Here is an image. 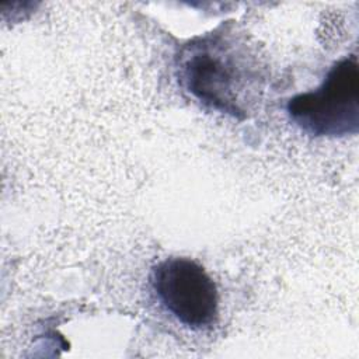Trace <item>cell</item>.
Listing matches in <instances>:
<instances>
[{"mask_svg":"<svg viewBox=\"0 0 359 359\" xmlns=\"http://www.w3.org/2000/svg\"><path fill=\"white\" fill-rule=\"evenodd\" d=\"M177 70L188 93L222 114L245 118L261 98V63L231 25L184 45L177 57Z\"/></svg>","mask_w":359,"mask_h":359,"instance_id":"1","label":"cell"},{"mask_svg":"<svg viewBox=\"0 0 359 359\" xmlns=\"http://www.w3.org/2000/svg\"><path fill=\"white\" fill-rule=\"evenodd\" d=\"M289 118L307 135L341 137L359 129V66L355 55L337 62L314 90L287 101Z\"/></svg>","mask_w":359,"mask_h":359,"instance_id":"2","label":"cell"},{"mask_svg":"<svg viewBox=\"0 0 359 359\" xmlns=\"http://www.w3.org/2000/svg\"><path fill=\"white\" fill-rule=\"evenodd\" d=\"M151 286L161 306L185 327L202 330L216 321L217 287L198 262L181 257L158 262L151 271Z\"/></svg>","mask_w":359,"mask_h":359,"instance_id":"3","label":"cell"}]
</instances>
